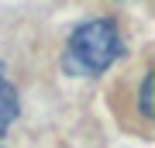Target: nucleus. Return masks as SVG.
I'll use <instances>...</instances> for the list:
<instances>
[{
	"instance_id": "f257e3e1",
	"label": "nucleus",
	"mask_w": 155,
	"mask_h": 148,
	"mask_svg": "<svg viewBox=\"0 0 155 148\" xmlns=\"http://www.w3.org/2000/svg\"><path fill=\"white\" fill-rule=\"evenodd\" d=\"M121 52H124V45H121L117 24L107 21V17H93V21H83L72 31L66 55H62V66H66L69 76H100Z\"/></svg>"
},
{
	"instance_id": "f03ea898",
	"label": "nucleus",
	"mask_w": 155,
	"mask_h": 148,
	"mask_svg": "<svg viewBox=\"0 0 155 148\" xmlns=\"http://www.w3.org/2000/svg\"><path fill=\"white\" fill-rule=\"evenodd\" d=\"M17 110H21V107H17V90H14L4 76H0V134L14 124Z\"/></svg>"
},
{
	"instance_id": "7ed1b4c3",
	"label": "nucleus",
	"mask_w": 155,
	"mask_h": 148,
	"mask_svg": "<svg viewBox=\"0 0 155 148\" xmlns=\"http://www.w3.org/2000/svg\"><path fill=\"white\" fill-rule=\"evenodd\" d=\"M141 114L152 117V72H148L145 83H141Z\"/></svg>"
},
{
	"instance_id": "20e7f679",
	"label": "nucleus",
	"mask_w": 155,
	"mask_h": 148,
	"mask_svg": "<svg viewBox=\"0 0 155 148\" xmlns=\"http://www.w3.org/2000/svg\"><path fill=\"white\" fill-rule=\"evenodd\" d=\"M0 76H4V66H0Z\"/></svg>"
}]
</instances>
